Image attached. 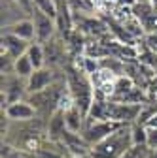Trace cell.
Returning a JSON list of instances; mask_svg holds the SVG:
<instances>
[{
	"instance_id": "obj_3",
	"label": "cell",
	"mask_w": 157,
	"mask_h": 158,
	"mask_svg": "<svg viewBox=\"0 0 157 158\" xmlns=\"http://www.w3.org/2000/svg\"><path fill=\"white\" fill-rule=\"evenodd\" d=\"M142 115L140 104H125V102H106V121L117 124H134Z\"/></svg>"
},
{
	"instance_id": "obj_18",
	"label": "cell",
	"mask_w": 157,
	"mask_h": 158,
	"mask_svg": "<svg viewBox=\"0 0 157 158\" xmlns=\"http://www.w3.org/2000/svg\"><path fill=\"white\" fill-rule=\"evenodd\" d=\"M148 45H150V49H151V51H155V53H157V32L148 36Z\"/></svg>"
},
{
	"instance_id": "obj_2",
	"label": "cell",
	"mask_w": 157,
	"mask_h": 158,
	"mask_svg": "<svg viewBox=\"0 0 157 158\" xmlns=\"http://www.w3.org/2000/svg\"><path fill=\"white\" fill-rule=\"evenodd\" d=\"M66 87H68V92L74 100V106L80 107L82 113L87 117L91 111V106L95 102V89L89 83V79L85 77V73L70 70L66 75Z\"/></svg>"
},
{
	"instance_id": "obj_12",
	"label": "cell",
	"mask_w": 157,
	"mask_h": 158,
	"mask_svg": "<svg viewBox=\"0 0 157 158\" xmlns=\"http://www.w3.org/2000/svg\"><path fill=\"white\" fill-rule=\"evenodd\" d=\"M27 56L30 58V62H32L34 70L44 68V64H46V49H44L40 44H38V42H34V44H30V45H29Z\"/></svg>"
},
{
	"instance_id": "obj_11",
	"label": "cell",
	"mask_w": 157,
	"mask_h": 158,
	"mask_svg": "<svg viewBox=\"0 0 157 158\" xmlns=\"http://www.w3.org/2000/svg\"><path fill=\"white\" fill-rule=\"evenodd\" d=\"M85 121H87V117L82 113L80 107H68L65 111V123H66V130L72 132V134H82L83 128H85Z\"/></svg>"
},
{
	"instance_id": "obj_5",
	"label": "cell",
	"mask_w": 157,
	"mask_h": 158,
	"mask_svg": "<svg viewBox=\"0 0 157 158\" xmlns=\"http://www.w3.org/2000/svg\"><path fill=\"white\" fill-rule=\"evenodd\" d=\"M32 21H34V27H36V42L38 44H49L53 34H55V19L34 8Z\"/></svg>"
},
{
	"instance_id": "obj_9",
	"label": "cell",
	"mask_w": 157,
	"mask_h": 158,
	"mask_svg": "<svg viewBox=\"0 0 157 158\" xmlns=\"http://www.w3.org/2000/svg\"><path fill=\"white\" fill-rule=\"evenodd\" d=\"M66 132V123H65V111L57 109L47 123V139L49 143H61L63 135Z\"/></svg>"
},
{
	"instance_id": "obj_6",
	"label": "cell",
	"mask_w": 157,
	"mask_h": 158,
	"mask_svg": "<svg viewBox=\"0 0 157 158\" xmlns=\"http://www.w3.org/2000/svg\"><path fill=\"white\" fill-rule=\"evenodd\" d=\"M36 113H38L36 107H34L29 100L13 102V104L6 106L4 111H2V115L8 118L10 123H27V121H32Z\"/></svg>"
},
{
	"instance_id": "obj_8",
	"label": "cell",
	"mask_w": 157,
	"mask_h": 158,
	"mask_svg": "<svg viewBox=\"0 0 157 158\" xmlns=\"http://www.w3.org/2000/svg\"><path fill=\"white\" fill-rule=\"evenodd\" d=\"M29 42H25V40L17 38L13 34H8V32H2V53L10 55L13 60H17L19 56L27 55L29 51Z\"/></svg>"
},
{
	"instance_id": "obj_7",
	"label": "cell",
	"mask_w": 157,
	"mask_h": 158,
	"mask_svg": "<svg viewBox=\"0 0 157 158\" xmlns=\"http://www.w3.org/2000/svg\"><path fill=\"white\" fill-rule=\"evenodd\" d=\"M27 92L29 94H38V92H44L46 89H49L55 83V73L49 68H40V70H34V73L27 79Z\"/></svg>"
},
{
	"instance_id": "obj_16",
	"label": "cell",
	"mask_w": 157,
	"mask_h": 158,
	"mask_svg": "<svg viewBox=\"0 0 157 158\" xmlns=\"http://www.w3.org/2000/svg\"><path fill=\"white\" fill-rule=\"evenodd\" d=\"M2 158H30L23 151H17L10 145H2Z\"/></svg>"
},
{
	"instance_id": "obj_10",
	"label": "cell",
	"mask_w": 157,
	"mask_h": 158,
	"mask_svg": "<svg viewBox=\"0 0 157 158\" xmlns=\"http://www.w3.org/2000/svg\"><path fill=\"white\" fill-rule=\"evenodd\" d=\"M2 32H8V34H13L17 38L25 40V42L32 44V40H36V27H34V21L32 19H21L10 27H4Z\"/></svg>"
},
{
	"instance_id": "obj_4",
	"label": "cell",
	"mask_w": 157,
	"mask_h": 158,
	"mask_svg": "<svg viewBox=\"0 0 157 158\" xmlns=\"http://www.w3.org/2000/svg\"><path fill=\"white\" fill-rule=\"evenodd\" d=\"M121 126L123 124H117V123H112V121H93V123H85V128H83L82 135H83V139L93 147L96 143H101L102 139H106L110 134H114Z\"/></svg>"
},
{
	"instance_id": "obj_13",
	"label": "cell",
	"mask_w": 157,
	"mask_h": 158,
	"mask_svg": "<svg viewBox=\"0 0 157 158\" xmlns=\"http://www.w3.org/2000/svg\"><path fill=\"white\" fill-rule=\"evenodd\" d=\"M13 73H15L17 77H21V79H29V77L34 73V66H32L30 58H29L27 55L19 56L17 60H15V64H13Z\"/></svg>"
},
{
	"instance_id": "obj_17",
	"label": "cell",
	"mask_w": 157,
	"mask_h": 158,
	"mask_svg": "<svg viewBox=\"0 0 157 158\" xmlns=\"http://www.w3.org/2000/svg\"><path fill=\"white\" fill-rule=\"evenodd\" d=\"M13 2H15L17 6H21L27 13H30V15H32V11H34V4H32V0H13Z\"/></svg>"
},
{
	"instance_id": "obj_14",
	"label": "cell",
	"mask_w": 157,
	"mask_h": 158,
	"mask_svg": "<svg viewBox=\"0 0 157 158\" xmlns=\"http://www.w3.org/2000/svg\"><path fill=\"white\" fill-rule=\"evenodd\" d=\"M131 137H132V145H148V130L140 123L131 124Z\"/></svg>"
},
{
	"instance_id": "obj_15",
	"label": "cell",
	"mask_w": 157,
	"mask_h": 158,
	"mask_svg": "<svg viewBox=\"0 0 157 158\" xmlns=\"http://www.w3.org/2000/svg\"><path fill=\"white\" fill-rule=\"evenodd\" d=\"M148 156H150L148 145H132L121 158H148Z\"/></svg>"
},
{
	"instance_id": "obj_1",
	"label": "cell",
	"mask_w": 157,
	"mask_h": 158,
	"mask_svg": "<svg viewBox=\"0 0 157 158\" xmlns=\"http://www.w3.org/2000/svg\"><path fill=\"white\" fill-rule=\"evenodd\" d=\"M131 147H132L131 124H123L114 134H110L106 139L93 145L89 156L91 158H121Z\"/></svg>"
}]
</instances>
